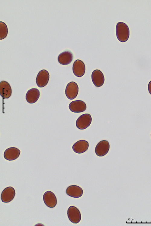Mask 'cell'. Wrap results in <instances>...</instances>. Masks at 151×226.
I'll use <instances>...</instances> for the list:
<instances>
[{"label": "cell", "instance_id": "6da1fadb", "mask_svg": "<svg viewBox=\"0 0 151 226\" xmlns=\"http://www.w3.org/2000/svg\"><path fill=\"white\" fill-rule=\"evenodd\" d=\"M116 36L120 42H124L129 39L130 30L128 26L124 23L118 22L116 28Z\"/></svg>", "mask_w": 151, "mask_h": 226}, {"label": "cell", "instance_id": "7a4b0ae2", "mask_svg": "<svg viewBox=\"0 0 151 226\" xmlns=\"http://www.w3.org/2000/svg\"><path fill=\"white\" fill-rule=\"evenodd\" d=\"M92 121V118L91 115L88 113L84 114L77 118L76 121V126L79 130H84L90 126Z\"/></svg>", "mask_w": 151, "mask_h": 226}, {"label": "cell", "instance_id": "3957f363", "mask_svg": "<svg viewBox=\"0 0 151 226\" xmlns=\"http://www.w3.org/2000/svg\"><path fill=\"white\" fill-rule=\"evenodd\" d=\"M67 215L69 220L73 224H77L81 220V213L79 209L74 206H71L69 207Z\"/></svg>", "mask_w": 151, "mask_h": 226}, {"label": "cell", "instance_id": "277c9868", "mask_svg": "<svg viewBox=\"0 0 151 226\" xmlns=\"http://www.w3.org/2000/svg\"><path fill=\"white\" fill-rule=\"evenodd\" d=\"M79 92V87L77 83L71 81L66 85L65 93L67 97L70 100L75 99L77 96Z\"/></svg>", "mask_w": 151, "mask_h": 226}, {"label": "cell", "instance_id": "5b68a950", "mask_svg": "<svg viewBox=\"0 0 151 226\" xmlns=\"http://www.w3.org/2000/svg\"><path fill=\"white\" fill-rule=\"evenodd\" d=\"M110 147L109 143L108 141L105 140H101L96 146L95 153L98 156H104L108 152Z\"/></svg>", "mask_w": 151, "mask_h": 226}, {"label": "cell", "instance_id": "8992f818", "mask_svg": "<svg viewBox=\"0 0 151 226\" xmlns=\"http://www.w3.org/2000/svg\"><path fill=\"white\" fill-rule=\"evenodd\" d=\"M50 78L48 72L45 69L40 71L37 76L36 81L37 86L40 88L45 86L48 83Z\"/></svg>", "mask_w": 151, "mask_h": 226}, {"label": "cell", "instance_id": "52a82bcc", "mask_svg": "<svg viewBox=\"0 0 151 226\" xmlns=\"http://www.w3.org/2000/svg\"><path fill=\"white\" fill-rule=\"evenodd\" d=\"M15 190L13 187L9 186L5 188L2 191L1 195L2 201L4 203L11 202L14 198Z\"/></svg>", "mask_w": 151, "mask_h": 226}, {"label": "cell", "instance_id": "ba28073f", "mask_svg": "<svg viewBox=\"0 0 151 226\" xmlns=\"http://www.w3.org/2000/svg\"><path fill=\"white\" fill-rule=\"evenodd\" d=\"M43 199L46 205L50 208L54 207L57 204V200L55 194L52 191L46 192L43 196Z\"/></svg>", "mask_w": 151, "mask_h": 226}, {"label": "cell", "instance_id": "9c48e42d", "mask_svg": "<svg viewBox=\"0 0 151 226\" xmlns=\"http://www.w3.org/2000/svg\"><path fill=\"white\" fill-rule=\"evenodd\" d=\"M85 103L81 100H76L71 102L69 105L71 111L74 113H81L85 111L86 109Z\"/></svg>", "mask_w": 151, "mask_h": 226}, {"label": "cell", "instance_id": "30bf717a", "mask_svg": "<svg viewBox=\"0 0 151 226\" xmlns=\"http://www.w3.org/2000/svg\"><path fill=\"white\" fill-rule=\"evenodd\" d=\"M91 78L93 83L96 87L102 86L104 83L105 80L104 74L99 70L96 69L93 71Z\"/></svg>", "mask_w": 151, "mask_h": 226}, {"label": "cell", "instance_id": "8fae6325", "mask_svg": "<svg viewBox=\"0 0 151 226\" xmlns=\"http://www.w3.org/2000/svg\"><path fill=\"white\" fill-rule=\"evenodd\" d=\"M72 69L74 74L76 76L81 77L84 74L85 72V64L82 60L77 59L73 64Z\"/></svg>", "mask_w": 151, "mask_h": 226}, {"label": "cell", "instance_id": "7c38bea8", "mask_svg": "<svg viewBox=\"0 0 151 226\" xmlns=\"http://www.w3.org/2000/svg\"><path fill=\"white\" fill-rule=\"evenodd\" d=\"M73 56L72 53L69 51H65L58 55V61L60 64L65 65L70 64L72 61Z\"/></svg>", "mask_w": 151, "mask_h": 226}, {"label": "cell", "instance_id": "4fadbf2b", "mask_svg": "<svg viewBox=\"0 0 151 226\" xmlns=\"http://www.w3.org/2000/svg\"><path fill=\"white\" fill-rule=\"evenodd\" d=\"M20 151L15 147H11L5 150L4 153V158L8 161L14 160L19 156Z\"/></svg>", "mask_w": 151, "mask_h": 226}, {"label": "cell", "instance_id": "5bb4252c", "mask_svg": "<svg viewBox=\"0 0 151 226\" xmlns=\"http://www.w3.org/2000/svg\"><path fill=\"white\" fill-rule=\"evenodd\" d=\"M66 194L69 196L74 198H79L82 196L83 190L80 187L71 185L68 187L66 190Z\"/></svg>", "mask_w": 151, "mask_h": 226}, {"label": "cell", "instance_id": "9a60e30c", "mask_svg": "<svg viewBox=\"0 0 151 226\" xmlns=\"http://www.w3.org/2000/svg\"><path fill=\"white\" fill-rule=\"evenodd\" d=\"M89 143L85 140L78 141L73 145L72 149L75 152L82 154L85 152L88 149Z\"/></svg>", "mask_w": 151, "mask_h": 226}, {"label": "cell", "instance_id": "2e32d148", "mask_svg": "<svg viewBox=\"0 0 151 226\" xmlns=\"http://www.w3.org/2000/svg\"><path fill=\"white\" fill-rule=\"evenodd\" d=\"M40 96L39 90L36 88H32L29 90L25 96L27 101L30 104L36 102L38 100Z\"/></svg>", "mask_w": 151, "mask_h": 226}, {"label": "cell", "instance_id": "e0dca14e", "mask_svg": "<svg viewBox=\"0 0 151 226\" xmlns=\"http://www.w3.org/2000/svg\"><path fill=\"white\" fill-rule=\"evenodd\" d=\"M12 89L9 84L7 81L0 82V95L3 99H8L11 96Z\"/></svg>", "mask_w": 151, "mask_h": 226}, {"label": "cell", "instance_id": "ac0fdd59", "mask_svg": "<svg viewBox=\"0 0 151 226\" xmlns=\"http://www.w3.org/2000/svg\"><path fill=\"white\" fill-rule=\"evenodd\" d=\"M8 28L6 24L4 22L0 21V39L5 38L8 34Z\"/></svg>", "mask_w": 151, "mask_h": 226}, {"label": "cell", "instance_id": "d6986e66", "mask_svg": "<svg viewBox=\"0 0 151 226\" xmlns=\"http://www.w3.org/2000/svg\"><path fill=\"white\" fill-rule=\"evenodd\" d=\"M148 90L149 94L151 95V80H150L148 83Z\"/></svg>", "mask_w": 151, "mask_h": 226}, {"label": "cell", "instance_id": "ffe728a7", "mask_svg": "<svg viewBox=\"0 0 151 226\" xmlns=\"http://www.w3.org/2000/svg\"></svg>", "mask_w": 151, "mask_h": 226}]
</instances>
